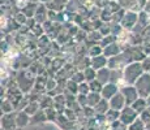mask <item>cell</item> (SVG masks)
Returning a JSON list of instances; mask_svg holds the SVG:
<instances>
[{
	"label": "cell",
	"instance_id": "277c9868",
	"mask_svg": "<svg viewBox=\"0 0 150 130\" xmlns=\"http://www.w3.org/2000/svg\"><path fill=\"white\" fill-rule=\"evenodd\" d=\"M42 1H43V0H42ZM45 1H50V0H45Z\"/></svg>",
	"mask_w": 150,
	"mask_h": 130
},
{
	"label": "cell",
	"instance_id": "3957f363",
	"mask_svg": "<svg viewBox=\"0 0 150 130\" xmlns=\"http://www.w3.org/2000/svg\"><path fill=\"white\" fill-rule=\"evenodd\" d=\"M107 89H115V86H112V85H108V86H105V87H103V95H107ZM115 92L116 91H112L111 92V90H108V94L110 95H112V94H115Z\"/></svg>",
	"mask_w": 150,
	"mask_h": 130
},
{
	"label": "cell",
	"instance_id": "7a4b0ae2",
	"mask_svg": "<svg viewBox=\"0 0 150 130\" xmlns=\"http://www.w3.org/2000/svg\"><path fill=\"white\" fill-rule=\"evenodd\" d=\"M111 104H112V107L115 108V111L120 109L124 105V96H123V95H119V100H116V95H115L114 99H112V102H111Z\"/></svg>",
	"mask_w": 150,
	"mask_h": 130
},
{
	"label": "cell",
	"instance_id": "6da1fadb",
	"mask_svg": "<svg viewBox=\"0 0 150 130\" xmlns=\"http://www.w3.org/2000/svg\"><path fill=\"white\" fill-rule=\"evenodd\" d=\"M138 20V16L136 13H133V12H128V13H125V16L123 17V21H122V24L124 25V27H128V25L129 24V29L132 27L134 24H136V21Z\"/></svg>",
	"mask_w": 150,
	"mask_h": 130
}]
</instances>
